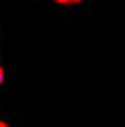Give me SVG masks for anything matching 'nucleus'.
Listing matches in <instances>:
<instances>
[{"label": "nucleus", "instance_id": "7ed1b4c3", "mask_svg": "<svg viewBox=\"0 0 125 127\" xmlns=\"http://www.w3.org/2000/svg\"><path fill=\"white\" fill-rule=\"evenodd\" d=\"M0 127H11V124H8V122H3V119H0Z\"/></svg>", "mask_w": 125, "mask_h": 127}, {"label": "nucleus", "instance_id": "f03ea898", "mask_svg": "<svg viewBox=\"0 0 125 127\" xmlns=\"http://www.w3.org/2000/svg\"><path fill=\"white\" fill-rule=\"evenodd\" d=\"M3 80H6V72H3V66H0V89H3Z\"/></svg>", "mask_w": 125, "mask_h": 127}, {"label": "nucleus", "instance_id": "f257e3e1", "mask_svg": "<svg viewBox=\"0 0 125 127\" xmlns=\"http://www.w3.org/2000/svg\"><path fill=\"white\" fill-rule=\"evenodd\" d=\"M53 3H58V6H78V3H83V0H53Z\"/></svg>", "mask_w": 125, "mask_h": 127}]
</instances>
